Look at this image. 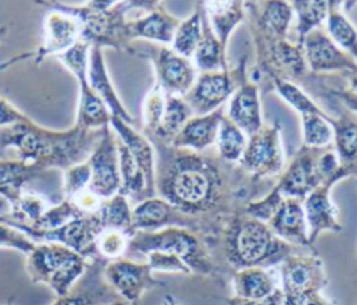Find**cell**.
Instances as JSON below:
<instances>
[{
    "instance_id": "cell-3",
    "label": "cell",
    "mask_w": 357,
    "mask_h": 305,
    "mask_svg": "<svg viewBox=\"0 0 357 305\" xmlns=\"http://www.w3.org/2000/svg\"><path fill=\"white\" fill-rule=\"evenodd\" d=\"M213 242L233 272L247 267L271 269L291 255L307 252L284 242L266 223L243 213L241 209L225 219L213 235Z\"/></svg>"
},
{
    "instance_id": "cell-51",
    "label": "cell",
    "mask_w": 357,
    "mask_h": 305,
    "mask_svg": "<svg viewBox=\"0 0 357 305\" xmlns=\"http://www.w3.org/2000/svg\"><path fill=\"white\" fill-rule=\"evenodd\" d=\"M25 114L20 111L10 100L0 96V128L18 123Z\"/></svg>"
},
{
    "instance_id": "cell-25",
    "label": "cell",
    "mask_w": 357,
    "mask_h": 305,
    "mask_svg": "<svg viewBox=\"0 0 357 305\" xmlns=\"http://www.w3.org/2000/svg\"><path fill=\"white\" fill-rule=\"evenodd\" d=\"M88 82L93 92L102 99L106 104L112 117H117L128 124L134 123V118L124 107L123 102L120 100L112 79L107 72V67L103 57V49L100 47H91L89 53V67H88Z\"/></svg>"
},
{
    "instance_id": "cell-36",
    "label": "cell",
    "mask_w": 357,
    "mask_h": 305,
    "mask_svg": "<svg viewBox=\"0 0 357 305\" xmlns=\"http://www.w3.org/2000/svg\"><path fill=\"white\" fill-rule=\"evenodd\" d=\"M324 29L337 47L357 61V29L342 11V3L331 1Z\"/></svg>"
},
{
    "instance_id": "cell-14",
    "label": "cell",
    "mask_w": 357,
    "mask_h": 305,
    "mask_svg": "<svg viewBox=\"0 0 357 305\" xmlns=\"http://www.w3.org/2000/svg\"><path fill=\"white\" fill-rule=\"evenodd\" d=\"M167 227H183L202 235H212L202 220L185 214L159 196L146 198L132 208L134 231H159Z\"/></svg>"
},
{
    "instance_id": "cell-57",
    "label": "cell",
    "mask_w": 357,
    "mask_h": 305,
    "mask_svg": "<svg viewBox=\"0 0 357 305\" xmlns=\"http://www.w3.org/2000/svg\"><path fill=\"white\" fill-rule=\"evenodd\" d=\"M107 305H127V302H124L123 299H119V301H114V302L107 304Z\"/></svg>"
},
{
    "instance_id": "cell-8",
    "label": "cell",
    "mask_w": 357,
    "mask_h": 305,
    "mask_svg": "<svg viewBox=\"0 0 357 305\" xmlns=\"http://www.w3.org/2000/svg\"><path fill=\"white\" fill-rule=\"evenodd\" d=\"M278 272L283 305H301L328 284L324 262L317 253L291 255L279 265Z\"/></svg>"
},
{
    "instance_id": "cell-34",
    "label": "cell",
    "mask_w": 357,
    "mask_h": 305,
    "mask_svg": "<svg viewBox=\"0 0 357 305\" xmlns=\"http://www.w3.org/2000/svg\"><path fill=\"white\" fill-rule=\"evenodd\" d=\"M294 17V43L303 45L305 36L318 29L324 28L331 8V1H310V0H296L290 1ZM303 47V46H301Z\"/></svg>"
},
{
    "instance_id": "cell-23",
    "label": "cell",
    "mask_w": 357,
    "mask_h": 305,
    "mask_svg": "<svg viewBox=\"0 0 357 305\" xmlns=\"http://www.w3.org/2000/svg\"><path fill=\"white\" fill-rule=\"evenodd\" d=\"M276 237L284 242L315 252L308 240V227L303 201L296 198H284L276 213L266 223Z\"/></svg>"
},
{
    "instance_id": "cell-31",
    "label": "cell",
    "mask_w": 357,
    "mask_h": 305,
    "mask_svg": "<svg viewBox=\"0 0 357 305\" xmlns=\"http://www.w3.org/2000/svg\"><path fill=\"white\" fill-rule=\"evenodd\" d=\"M46 171L17 159H0V195L13 206L25 185Z\"/></svg>"
},
{
    "instance_id": "cell-37",
    "label": "cell",
    "mask_w": 357,
    "mask_h": 305,
    "mask_svg": "<svg viewBox=\"0 0 357 305\" xmlns=\"http://www.w3.org/2000/svg\"><path fill=\"white\" fill-rule=\"evenodd\" d=\"M191 117H194V113L183 96H166V106L160 125L153 135L146 138L170 142Z\"/></svg>"
},
{
    "instance_id": "cell-2",
    "label": "cell",
    "mask_w": 357,
    "mask_h": 305,
    "mask_svg": "<svg viewBox=\"0 0 357 305\" xmlns=\"http://www.w3.org/2000/svg\"><path fill=\"white\" fill-rule=\"evenodd\" d=\"M102 130H86L74 123L68 130L40 127L26 114L15 124L0 128V159H13L33 164L43 171H61L85 162L98 143Z\"/></svg>"
},
{
    "instance_id": "cell-30",
    "label": "cell",
    "mask_w": 357,
    "mask_h": 305,
    "mask_svg": "<svg viewBox=\"0 0 357 305\" xmlns=\"http://www.w3.org/2000/svg\"><path fill=\"white\" fill-rule=\"evenodd\" d=\"M116 145H117L119 170H120V180H121L119 194L124 195L130 202H134L135 205L142 202L146 198L156 196L149 191L145 175L139 169V166L137 164V162L134 160L132 155L117 136H116Z\"/></svg>"
},
{
    "instance_id": "cell-10",
    "label": "cell",
    "mask_w": 357,
    "mask_h": 305,
    "mask_svg": "<svg viewBox=\"0 0 357 305\" xmlns=\"http://www.w3.org/2000/svg\"><path fill=\"white\" fill-rule=\"evenodd\" d=\"M81 38L79 22L64 13L56 10H47L43 19V40L32 52L21 53L8 57L0 63V70H6L14 64L22 61H32L39 65L49 56H59L73 47Z\"/></svg>"
},
{
    "instance_id": "cell-44",
    "label": "cell",
    "mask_w": 357,
    "mask_h": 305,
    "mask_svg": "<svg viewBox=\"0 0 357 305\" xmlns=\"http://www.w3.org/2000/svg\"><path fill=\"white\" fill-rule=\"evenodd\" d=\"M166 106V95L163 91L153 84V86L146 93L144 103H142V134L145 136H151L156 132L160 125L163 113Z\"/></svg>"
},
{
    "instance_id": "cell-40",
    "label": "cell",
    "mask_w": 357,
    "mask_h": 305,
    "mask_svg": "<svg viewBox=\"0 0 357 305\" xmlns=\"http://www.w3.org/2000/svg\"><path fill=\"white\" fill-rule=\"evenodd\" d=\"M269 78L273 82L275 91L278 92V95L286 102L289 103L300 116L304 114H318L322 117H329V114L326 111H324L310 96L308 93L301 89L297 84L287 81V79H282L279 77L275 75H269Z\"/></svg>"
},
{
    "instance_id": "cell-47",
    "label": "cell",
    "mask_w": 357,
    "mask_h": 305,
    "mask_svg": "<svg viewBox=\"0 0 357 305\" xmlns=\"http://www.w3.org/2000/svg\"><path fill=\"white\" fill-rule=\"evenodd\" d=\"M91 181V167L88 162H81L66 170H63V199H73L79 192L89 187Z\"/></svg>"
},
{
    "instance_id": "cell-53",
    "label": "cell",
    "mask_w": 357,
    "mask_h": 305,
    "mask_svg": "<svg viewBox=\"0 0 357 305\" xmlns=\"http://www.w3.org/2000/svg\"><path fill=\"white\" fill-rule=\"evenodd\" d=\"M227 302L229 305H283V295H282V290L279 288L273 294L262 299L248 301V299H240V298L231 297L227 299Z\"/></svg>"
},
{
    "instance_id": "cell-12",
    "label": "cell",
    "mask_w": 357,
    "mask_h": 305,
    "mask_svg": "<svg viewBox=\"0 0 357 305\" xmlns=\"http://www.w3.org/2000/svg\"><path fill=\"white\" fill-rule=\"evenodd\" d=\"M324 150L325 148L300 146L275 184L283 198L304 201L311 191L329 178L322 169Z\"/></svg>"
},
{
    "instance_id": "cell-43",
    "label": "cell",
    "mask_w": 357,
    "mask_h": 305,
    "mask_svg": "<svg viewBox=\"0 0 357 305\" xmlns=\"http://www.w3.org/2000/svg\"><path fill=\"white\" fill-rule=\"evenodd\" d=\"M130 235L120 230H102L95 240L96 256L110 262L127 255Z\"/></svg>"
},
{
    "instance_id": "cell-19",
    "label": "cell",
    "mask_w": 357,
    "mask_h": 305,
    "mask_svg": "<svg viewBox=\"0 0 357 305\" xmlns=\"http://www.w3.org/2000/svg\"><path fill=\"white\" fill-rule=\"evenodd\" d=\"M250 8L252 18V32L255 42H273L287 39L289 29L294 19V13L289 1L244 3Z\"/></svg>"
},
{
    "instance_id": "cell-16",
    "label": "cell",
    "mask_w": 357,
    "mask_h": 305,
    "mask_svg": "<svg viewBox=\"0 0 357 305\" xmlns=\"http://www.w3.org/2000/svg\"><path fill=\"white\" fill-rule=\"evenodd\" d=\"M349 175H351V173L346 167H343L337 174L321 182L303 201V209L305 213V220L308 227V240L312 247L321 233L342 231L343 227L339 221V209L331 199V188L339 180H343Z\"/></svg>"
},
{
    "instance_id": "cell-27",
    "label": "cell",
    "mask_w": 357,
    "mask_h": 305,
    "mask_svg": "<svg viewBox=\"0 0 357 305\" xmlns=\"http://www.w3.org/2000/svg\"><path fill=\"white\" fill-rule=\"evenodd\" d=\"M231 286L236 298L257 301L269 297L280 288L279 272L264 267H247L233 272Z\"/></svg>"
},
{
    "instance_id": "cell-42",
    "label": "cell",
    "mask_w": 357,
    "mask_h": 305,
    "mask_svg": "<svg viewBox=\"0 0 357 305\" xmlns=\"http://www.w3.org/2000/svg\"><path fill=\"white\" fill-rule=\"evenodd\" d=\"M49 208L47 199L36 192H29V191H22L17 202L10 206V214L8 219L20 223H25L31 226L35 223Z\"/></svg>"
},
{
    "instance_id": "cell-49",
    "label": "cell",
    "mask_w": 357,
    "mask_h": 305,
    "mask_svg": "<svg viewBox=\"0 0 357 305\" xmlns=\"http://www.w3.org/2000/svg\"><path fill=\"white\" fill-rule=\"evenodd\" d=\"M146 263L152 272H169V273H184L192 274L190 267L174 253L169 252H149L146 256Z\"/></svg>"
},
{
    "instance_id": "cell-55",
    "label": "cell",
    "mask_w": 357,
    "mask_h": 305,
    "mask_svg": "<svg viewBox=\"0 0 357 305\" xmlns=\"http://www.w3.org/2000/svg\"><path fill=\"white\" fill-rule=\"evenodd\" d=\"M162 305H180L172 295H165Z\"/></svg>"
},
{
    "instance_id": "cell-22",
    "label": "cell",
    "mask_w": 357,
    "mask_h": 305,
    "mask_svg": "<svg viewBox=\"0 0 357 305\" xmlns=\"http://www.w3.org/2000/svg\"><path fill=\"white\" fill-rule=\"evenodd\" d=\"M226 117L233 121L247 136L257 132L262 125V111L258 85L243 75L240 85L229 99Z\"/></svg>"
},
{
    "instance_id": "cell-58",
    "label": "cell",
    "mask_w": 357,
    "mask_h": 305,
    "mask_svg": "<svg viewBox=\"0 0 357 305\" xmlns=\"http://www.w3.org/2000/svg\"><path fill=\"white\" fill-rule=\"evenodd\" d=\"M8 305H11V304H8Z\"/></svg>"
},
{
    "instance_id": "cell-28",
    "label": "cell",
    "mask_w": 357,
    "mask_h": 305,
    "mask_svg": "<svg viewBox=\"0 0 357 305\" xmlns=\"http://www.w3.org/2000/svg\"><path fill=\"white\" fill-rule=\"evenodd\" d=\"M329 124L333 130L332 145L340 164L351 175H357V114L342 106L337 117H332Z\"/></svg>"
},
{
    "instance_id": "cell-6",
    "label": "cell",
    "mask_w": 357,
    "mask_h": 305,
    "mask_svg": "<svg viewBox=\"0 0 357 305\" xmlns=\"http://www.w3.org/2000/svg\"><path fill=\"white\" fill-rule=\"evenodd\" d=\"M89 260L73 249L56 244L43 242L26 255L25 272L33 284L47 286L57 298L64 297L82 277Z\"/></svg>"
},
{
    "instance_id": "cell-17",
    "label": "cell",
    "mask_w": 357,
    "mask_h": 305,
    "mask_svg": "<svg viewBox=\"0 0 357 305\" xmlns=\"http://www.w3.org/2000/svg\"><path fill=\"white\" fill-rule=\"evenodd\" d=\"M307 67L312 74L350 72L357 68V61L337 47L324 28L310 32L303 42Z\"/></svg>"
},
{
    "instance_id": "cell-11",
    "label": "cell",
    "mask_w": 357,
    "mask_h": 305,
    "mask_svg": "<svg viewBox=\"0 0 357 305\" xmlns=\"http://www.w3.org/2000/svg\"><path fill=\"white\" fill-rule=\"evenodd\" d=\"M244 74L245 57L236 68L201 72L183 99L188 103L194 116L209 114L231 97Z\"/></svg>"
},
{
    "instance_id": "cell-1",
    "label": "cell",
    "mask_w": 357,
    "mask_h": 305,
    "mask_svg": "<svg viewBox=\"0 0 357 305\" xmlns=\"http://www.w3.org/2000/svg\"><path fill=\"white\" fill-rule=\"evenodd\" d=\"M155 149V191L156 196L167 201L188 216L202 220L218 233L226 217L234 212V199L238 196L233 181L234 174L225 173L230 163L223 162L218 153L174 148L167 142L149 139Z\"/></svg>"
},
{
    "instance_id": "cell-18",
    "label": "cell",
    "mask_w": 357,
    "mask_h": 305,
    "mask_svg": "<svg viewBox=\"0 0 357 305\" xmlns=\"http://www.w3.org/2000/svg\"><path fill=\"white\" fill-rule=\"evenodd\" d=\"M264 68L269 75L282 79L301 81L308 74L303 47L297 43L283 39L273 42H255Z\"/></svg>"
},
{
    "instance_id": "cell-41",
    "label": "cell",
    "mask_w": 357,
    "mask_h": 305,
    "mask_svg": "<svg viewBox=\"0 0 357 305\" xmlns=\"http://www.w3.org/2000/svg\"><path fill=\"white\" fill-rule=\"evenodd\" d=\"M301 117L303 145L311 148H326L333 142V130L331 123L332 116L322 117L318 114H304Z\"/></svg>"
},
{
    "instance_id": "cell-39",
    "label": "cell",
    "mask_w": 357,
    "mask_h": 305,
    "mask_svg": "<svg viewBox=\"0 0 357 305\" xmlns=\"http://www.w3.org/2000/svg\"><path fill=\"white\" fill-rule=\"evenodd\" d=\"M247 139L248 136L225 114L220 121L216 142H215L218 156L223 162L237 164V162L240 160L245 149Z\"/></svg>"
},
{
    "instance_id": "cell-38",
    "label": "cell",
    "mask_w": 357,
    "mask_h": 305,
    "mask_svg": "<svg viewBox=\"0 0 357 305\" xmlns=\"http://www.w3.org/2000/svg\"><path fill=\"white\" fill-rule=\"evenodd\" d=\"M202 3H198L194 11L185 18L180 19V24L174 32L173 40L170 47L178 53L183 57L191 58L197 50V46L201 40L202 35V24H201V15H202Z\"/></svg>"
},
{
    "instance_id": "cell-35",
    "label": "cell",
    "mask_w": 357,
    "mask_h": 305,
    "mask_svg": "<svg viewBox=\"0 0 357 305\" xmlns=\"http://www.w3.org/2000/svg\"><path fill=\"white\" fill-rule=\"evenodd\" d=\"M93 214L102 230H120L130 237L135 233L132 228V208L130 201L121 194H116L112 198L102 201Z\"/></svg>"
},
{
    "instance_id": "cell-48",
    "label": "cell",
    "mask_w": 357,
    "mask_h": 305,
    "mask_svg": "<svg viewBox=\"0 0 357 305\" xmlns=\"http://www.w3.org/2000/svg\"><path fill=\"white\" fill-rule=\"evenodd\" d=\"M283 199L284 198L280 195V192L278 191V188L273 184V187L261 199L248 201L241 208V212L248 214V216H251V217H254V219H257V220L268 223L271 220V217L279 209V206L283 202Z\"/></svg>"
},
{
    "instance_id": "cell-46",
    "label": "cell",
    "mask_w": 357,
    "mask_h": 305,
    "mask_svg": "<svg viewBox=\"0 0 357 305\" xmlns=\"http://www.w3.org/2000/svg\"><path fill=\"white\" fill-rule=\"evenodd\" d=\"M91 46L82 40H78L73 47L59 54L57 58L61 64L75 77L77 82L88 79Z\"/></svg>"
},
{
    "instance_id": "cell-21",
    "label": "cell",
    "mask_w": 357,
    "mask_h": 305,
    "mask_svg": "<svg viewBox=\"0 0 357 305\" xmlns=\"http://www.w3.org/2000/svg\"><path fill=\"white\" fill-rule=\"evenodd\" d=\"M178 24L180 19L172 15L163 7V3L156 1L155 6L145 11L141 17L127 19V39L131 45L137 40H144L170 46Z\"/></svg>"
},
{
    "instance_id": "cell-4",
    "label": "cell",
    "mask_w": 357,
    "mask_h": 305,
    "mask_svg": "<svg viewBox=\"0 0 357 305\" xmlns=\"http://www.w3.org/2000/svg\"><path fill=\"white\" fill-rule=\"evenodd\" d=\"M156 1L130 0V1H86L81 6H71L60 1H38L47 10H56L74 17L81 25L79 40L91 47H110L130 53L131 43L127 39V18L132 10L146 11Z\"/></svg>"
},
{
    "instance_id": "cell-33",
    "label": "cell",
    "mask_w": 357,
    "mask_h": 305,
    "mask_svg": "<svg viewBox=\"0 0 357 305\" xmlns=\"http://www.w3.org/2000/svg\"><path fill=\"white\" fill-rule=\"evenodd\" d=\"M78 88L79 96L75 123L91 131L110 125L112 116L102 99L89 86L88 79L78 82Z\"/></svg>"
},
{
    "instance_id": "cell-5",
    "label": "cell",
    "mask_w": 357,
    "mask_h": 305,
    "mask_svg": "<svg viewBox=\"0 0 357 305\" xmlns=\"http://www.w3.org/2000/svg\"><path fill=\"white\" fill-rule=\"evenodd\" d=\"M177 255L192 273L219 276V267L205 237L183 227H167L159 231H135L130 238L127 255L146 256L149 252Z\"/></svg>"
},
{
    "instance_id": "cell-9",
    "label": "cell",
    "mask_w": 357,
    "mask_h": 305,
    "mask_svg": "<svg viewBox=\"0 0 357 305\" xmlns=\"http://www.w3.org/2000/svg\"><path fill=\"white\" fill-rule=\"evenodd\" d=\"M237 164L255 181L280 175L284 169L280 124H264L257 132L250 135Z\"/></svg>"
},
{
    "instance_id": "cell-24",
    "label": "cell",
    "mask_w": 357,
    "mask_h": 305,
    "mask_svg": "<svg viewBox=\"0 0 357 305\" xmlns=\"http://www.w3.org/2000/svg\"><path fill=\"white\" fill-rule=\"evenodd\" d=\"M225 114L226 111L222 106L209 114L191 117L180 132L167 143L174 148L190 149L194 152H204L211 146H215L219 125Z\"/></svg>"
},
{
    "instance_id": "cell-54",
    "label": "cell",
    "mask_w": 357,
    "mask_h": 305,
    "mask_svg": "<svg viewBox=\"0 0 357 305\" xmlns=\"http://www.w3.org/2000/svg\"><path fill=\"white\" fill-rule=\"evenodd\" d=\"M301 305H336L335 301L325 298L321 292L310 297L307 301H304Z\"/></svg>"
},
{
    "instance_id": "cell-29",
    "label": "cell",
    "mask_w": 357,
    "mask_h": 305,
    "mask_svg": "<svg viewBox=\"0 0 357 305\" xmlns=\"http://www.w3.org/2000/svg\"><path fill=\"white\" fill-rule=\"evenodd\" d=\"M202 7L213 33L216 35L222 46L227 49V42L231 32L245 17L244 1L213 0L204 1Z\"/></svg>"
},
{
    "instance_id": "cell-52",
    "label": "cell",
    "mask_w": 357,
    "mask_h": 305,
    "mask_svg": "<svg viewBox=\"0 0 357 305\" xmlns=\"http://www.w3.org/2000/svg\"><path fill=\"white\" fill-rule=\"evenodd\" d=\"M329 95L333 96L342 106H344L351 113L357 114V93L351 92L346 86H337V88H326Z\"/></svg>"
},
{
    "instance_id": "cell-32",
    "label": "cell",
    "mask_w": 357,
    "mask_h": 305,
    "mask_svg": "<svg viewBox=\"0 0 357 305\" xmlns=\"http://www.w3.org/2000/svg\"><path fill=\"white\" fill-rule=\"evenodd\" d=\"M202 7V4H201ZM201 24H202V35L201 40L197 46V50L192 56V63L197 70L201 72H212V71H220L227 70V58H226V49L222 46L216 35L213 33L209 21L206 18V14L202 7V15H201Z\"/></svg>"
},
{
    "instance_id": "cell-45",
    "label": "cell",
    "mask_w": 357,
    "mask_h": 305,
    "mask_svg": "<svg viewBox=\"0 0 357 305\" xmlns=\"http://www.w3.org/2000/svg\"><path fill=\"white\" fill-rule=\"evenodd\" d=\"M79 216H82V213L77 209V206L70 199H63L56 206L47 208L45 213L31 224V227L38 230H53Z\"/></svg>"
},
{
    "instance_id": "cell-13",
    "label": "cell",
    "mask_w": 357,
    "mask_h": 305,
    "mask_svg": "<svg viewBox=\"0 0 357 305\" xmlns=\"http://www.w3.org/2000/svg\"><path fill=\"white\" fill-rule=\"evenodd\" d=\"M103 279L124 302L131 305H138L146 291L163 286L152 276L146 262H135L128 258L106 262Z\"/></svg>"
},
{
    "instance_id": "cell-56",
    "label": "cell",
    "mask_w": 357,
    "mask_h": 305,
    "mask_svg": "<svg viewBox=\"0 0 357 305\" xmlns=\"http://www.w3.org/2000/svg\"><path fill=\"white\" fill-rule=\"evenodd\" d=\"M6 33H7V26L1 25V26H0V40L6 36Z\"/></svg>"
},
{
    "instance_id": "cell-50",
    "label": "cell",
    "mask_w": 357,
    "mask_h": 305,
    "mask_svg": "<svg viewBox=\"0 0 357 305\" xmlns=\"http://www.w3.org/2000/svg\"><path fill=\"white\" fill-rule=\"evenodd\" d=\"M35 247L36 244L24 233L8 224L0 223V248L15 249L24 255H28Z\"/></svg>"
},
{
    "instance_id": "cell-26",
    "label": "cell",
    "mask_w": 357,
    "mask_h": 305,
    "mask_svg": "<svg viewBox=\"0 0 357 305\" xmlns=\"http://www.w3.org/2000/svg\"><path fill=\"white\" fill-rule=\"evenodd\" d=\"M110 128L116 136L126 145L132 155L134 160L142 170L149 191L156 195L155 191V149L151 141L141 132L132 128L131 124L117 118H110Z\"/></svg>"
},
{
    "instance_id": "cell-15",
    "label": "cell",
    "mask_w": 357,
    "mask_h": 305,
    "mask_svg": "<svg viewBox=\"0 0 357 305\" xmlns=\"http://www.w3.org/2000/svg\"><path fill=\"white\" fill-rule=\"evenodd\" d=\"M86 162L91 167L89 191L103 201L119 194L121 185L119 155L116 134L110 125L103 127L102 135Z\"/></svg>"
},
{
    "instance_id": "cell-20",
    "label": "cell",
    "mask_w": 357,
    "mask_h": 305,
    "mask_svg": "<svg viewBox=\"0 0 357 305\" xmlns=\"http://www.w3.org/2000/svg\"><path fill=\"white\" fill-rule=\"evenodd\" d=\"M105 265L106 260L100 258L91 259L85 273L70 292L57 298L52 305H107L121 299L103 279Z\"/></svg>"
},
{
    "instance_id": "cell-7",
    "label": "cell",
    "mask_w": 357,
    "mask_h": 305,
    "mask_svg": "<svg viewBox=\"0 0 357 305\" xmlns=\"http://www.w3.org/2000/svg\"><path fill=\"white\" fill-rule=\"evenodd\" d=\"M130 54L145 57L152 63L156 75L155 84L166 96H184L198 77L192 60L180 56L170 46L151 42L132 43Z\"/></svg>"
}]
</instances>
